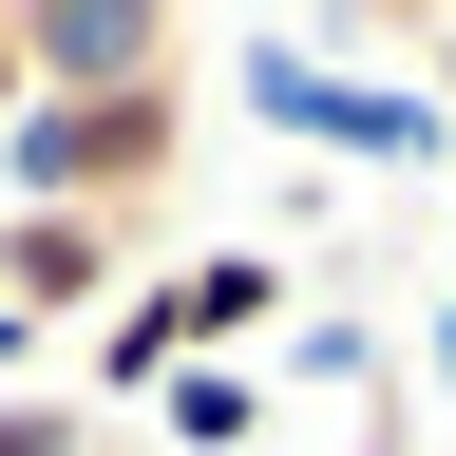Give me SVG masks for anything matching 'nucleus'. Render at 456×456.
<instances>
[{
    "label": "nucleus",
    "instance_id": "9d476101",
    "mask_svg": "<svg viewBox=\"0 0 456 456\" xmlns=\"http://www.w3.org/2000/svg\"><path fill=\"white\" fill-rule=\"evenodd\" d=\"M20 95H38V77H20V0H0V134H20Z\"/></svg>",
    "mask_w": 456,
    "mask_h": 456
},
{
    "label": "nucleus",
    "instance_id": "1a4fd4ad",
    "mask_svg": "<svg viewBox=\"0 0 456 456\" xmlns=\"http://www.w3.org/2000/svg\"><path fill=\"white\" fill-rule=\"evenodd\" d=\"M0 456H95V399H0Z\"/></svg>",
    "mask_w": 456,
    "mask_h": 456
},
{
    "label": "nucleus",
    "instance_id": "7ed1b4c3",
    "mask_svg": "<svg viewBox=\"0 0 456 456\" xmlns=\"http://www.w3.org/2000/svg\"><path fill=\"white\" fill-rule=\"evenodd\" d=\"M134 285H152V248H134L114 209H0V305H20L38 342L95 323V305H134Z\"/></svg>",
    "mask_w": 456,
    "mask_h": 456
},
{
    "label": "nucleus",
    "instance_id": "f257e3e1",
    "mask_svg": "<svg viewBox=\"0 0 456 456\" xmlns=\"http://www.w3.org/2000/svg\"><path fill=\"white\" fill-rule=\"evenodd\" d=\"M228 95H248L285 152H323V171H437V95L380 77V57L323 38V20H248L228 38Z\"/></svg>",
    "mask_w": 456,
    "mask_h": 456
},
{
    "label": "nucleus",
    "instance_id": "423d86ee",
    "mask_svg": "<svg viewBox=\"0 0 456 456\" xmlns=\"http://www.w3.org/2000/svg\"><path fill=\"white\" fill-rule=\"evenodd\" d=\"M152 437L171 456H266V362H171L152 380Z\"/></svg>",
    "mask_w": 456,
    "mask_h": 456
},
{
    "label": "nucleus",
    "instance_id": "f03ea898",
    "mask_svg": "<svg viewBox=\"0 0 456 456\" xmlns=\"http://www.w3.org/2000/svg\"><path fill=\"white\" fill-rule=\"evenodd\" d=\"M171 152H191V57L134 77V95H20V134H0V209H114V228H152Z\"/></svg>",
    "mask_w": 456,
    "mask_h": 456
},
{
    "label": "nucleus",
    "instance_id": "39448f33",
    "mask_svg": "<svg viewBox=\"0 0 456 456\" xmlns=\"http://www.w3.org/2000/svg\"><path fill=\"white\" fill-rule=\"evenodd\" d=\"M285 305H305V285H285V248H191V266H171L191 362H266V342H285Z\"/></svg>",
    "mask_w": 456,
    "mask_h": 456
},
{
    "label": "nucleus",
    "instance_id": "f8f14e48",
    "mask_svg": "<svg viewBox=\"0 0 456 456\" xmlns=\"http://www.w3.org/2000/svg\"><path fill=\"white\" fill-rule=\"evenodd\" d=\"M20 362H38V323H20V305H0V380H20Z\"/></svg>",
    "mask_w": 456,
    "mask_h": 456
},
{
    "label": "nucleus",
    "instance_id": "ddd939ff",
    "mask_svg": "<svg viewBox=\"0 0 456 456\" xmlns=\"http://www.w3.org/2000/svg\"><path fill=\"white\" fill-rule=\"evenodd\" d=\"M437 419H456V305H437Z\"/></svg>",
    "mask_w": 456,
    "mask_h": 456
},
{
    "label": "nucleus",
    "instance_id": "9b49d317",
    "mask_svg": "<svg viewBox=\"0 0 456 456\" xmlns=\"http://www.w3.org/2000/svg\"><path fill=\"white\" fill-rule=\"evenodd\" d=\"M419 95H437V152H456V20H437V77H419Z\"/></svg>",
    "mask_w": 456,
    "mask_h": 456
},
{
    "label": "nucleus",
    "instance_id": "4468645a",
    "mask_svg": "<svg viewBox=\"0 0 456 456\" xmlns=\"http://www.w3.org/2000/svg\"><path fill=\"white\" fill-rule=\"evenodd\" d=\"M362 456H399V399H362Z\"/></svg>",
    "mask_w": 456,
    "mask_h": 456
},
{
    "label": "nucleus",
    "instance_id": "20e7f679",
    "mask_svg": "<svg viewBox=\"0 0 456 456\" xmlns=\"http://www.w3.org/2000/svg\"><path fill=\"white\" fill-rule=\"evenodd\" d=\"M171 57H191L171 0H20V77L38 95H134V77H171Z\"/></svg>",
    "mask_w": 456,
    "mask_h": 456
},
{
    "label": "nucleus",
    "instance_id": "6e6552de",
    "mask_svg": "<svg viewBox=\"0 0 456 456\" xmlns=\"http://www.w3.org/2000/svg\"><path fill=\"white\" fill-rule=\"evenodd\" d=\"M77 342H95V380H114V399H152V380H171V362H191V323H171V266H152V285H134V305H95V323H77Z\"/></svg>",
    "mask_w": 456,
    "mask_h": 456
},
{
    "label": "nucleus",
    "instance_id": "0eeeda50",
    "mask_svg": "<svg viewBox=\"0 0 456 456\" xmlns=\"http://www.w3.org/2000/svg\"><path fill=\"white\" fill-rule=\"evenodd\" d=\"M305 380V399H380V323H342V305H285V342H266V399Z\"/></svg>",
    "mask_w": 456,
    "mask_h": 456
}]
</instances>
